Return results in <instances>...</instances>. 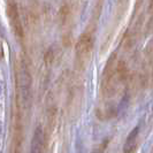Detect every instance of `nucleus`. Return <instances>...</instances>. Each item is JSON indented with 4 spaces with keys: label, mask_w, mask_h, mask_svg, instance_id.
<instances>
[{
    "label": "nucleus",
    "mask_w": 153,
    "mask_h": 153,
    "mask_svg": "<svg viewBox=\"0 0 153 153\" xmlns=\"http://www.w3.org/2000/svg\"><path fill=\"white\" fill-rule=\"evenodd\" d=\"M116 66H117V59L116 55L113 54L104 69L102 79H101V94L105 99L114 97L117 90V84L120 83L117 78Z\"/></svg>",
    "instance_id": "nucleus-1"
},
{
    "label": "nucleus",
    "mask_w": 153,
    "mask_h": 153,
    "mask_svg": "<svg viewBox=\"0 0 153 153\" xmlns=\"http://www.w3.org/2000/svg\"><path fill=\"white\" fill-rule=\"evenodd\" d=\"M93 50V35L90 31H85L79 36L76 43V63L79 68H83L90 60Z\"/></svg>",
    "instance_id": "nucleus-2"
},
{
    "label": "nucleus",
    "mask_w": 153,
    "mask_h": 153,
    "mask_svg": "<svg viewBox=\"0 0 153 153\" xmlns=\"http://www.w3.org/2000/svg\"><path fill=\"white\" fill-rule=\"evenodd\" d=\"M7 16L9 24L12 27V30L14 32L17 38H23V27L21 16H20V10L19 6L14 0H9L7 4Z\"/></svg>",
    "instance_id": "nucleus-3"
},
{
    "label": "nucleus",
    "mask_w": 153,
    "mask_h": 153,
    "mask_svg": "<svg viewBox=\"0 0 153 153\" xmlns=\"http://www.w3.org/2000/svg\"><path fill=\"white\" fill-rule=\"evenodd\" d=\"M137 136H138V129L131 132L129 138L127 139V144L124 146V153H134L137 146Z\"/></svg>",
    "instance_id": "nucleus-4"
},
{
    "label": "nucleus",
    "mask_w": 153,
    "mask_h": 153,
    "mask_svg": "<svg viewBox=\"0 0 153 153\" xmlns=\"http://www.w3.org/2000/svg\"><path fill=\"white\" fill-rule=\"evenodd\" d=\"M59 17H60V21H61L62 24H66L70 20V9H69V7L67 5L62 6V8L60 9Z\"/></svg>",
    "instance_id": "nucleus-5"
}]
</instances>
